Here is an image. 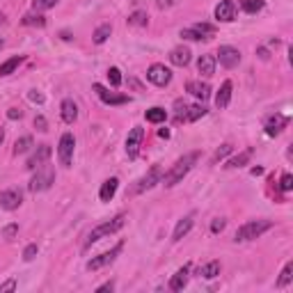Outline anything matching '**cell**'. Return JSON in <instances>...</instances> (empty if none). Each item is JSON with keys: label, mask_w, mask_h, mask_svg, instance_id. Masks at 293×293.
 Returning <instances> with one entry per match:
<instances>
[{"label": "cell", "mask_w": 293, "mask_h": 293, "mask_svg": "<svg viewBox=\"0 0 293 293\" xmlns=\"http://www.w3.org/2000/svg\"><path fill=\"white\" fill-rule=\"evenodd\" d=\"M197 161H199V151H190V154L181 156L179 161H176L172 168H170V172L161 179V183L165 185V188H174V185L183 179L185 174H188L192 168H195V165H197Z\"/></svg>", "instance_id": "1"}, {"label": "cell", "mask_w": 293, "mask_h": 293, "mask_svg": "<svg viewBox=\"0 0 293 293\" xmlns=\"http://www.w3.org/2000/svg\"><path fill=\"white\" fill-rule=\"evenodd\" d=\"M124 222H126V216H124V213H119V216H115L113 220H108V222H103V225H99V227H94L90 234H87L85 247L94 245V243H99V240L106 238V236H110V234L119 232V229L124 227Z\"/></svg>", "instance_id": "2"}, {"label": "cell", "mask_w": 293, "mask_h": 293, "mask_svg": "<svg viewBox=\"0 0 293 293\" xmlns=\"http://www.w3.org/2000/svg\"><path fill=\"white\" fill-rule=\"evenodd\" d=\"M268 229H273V222H270V220H252V222H245L243 227L236 229V236H234V240H236V243L254 240V238H259L261 234L268 232Z\"/></svg>", "instance_id": "3"}, {"label": "cell", "mask_w": 293, "mask_h": 293, "mask_svg": "<svg viewBox=\"0 0 293 293\" xmlns=\"http://www.w3.org/2000/svg\"><path fill=\"white\" fill-rule=\"evenodd\" d=\"M55 183V172L53 168H48V165H42V168H37V174L30 179V188L32 192H42V190H48L51 185Z\"/></svg>", "instance_id": "4"}, {"label": "cell", "mask_w": 293, "mask_h": 293, "mask_svg": "<svg viewBox=\"0 0 293 293\" xmlns=\"http://www.w3.org/2000/svg\"><path fill=\"white\" fill-rule=\"evenodd\" d=\"M73 147H76V140H73L71 133H64L58 144V158H60L62 168H71V158H73Z\"/></svg>", "instance_id": "5"}, {"label": "cell", "mask_w": 293, "mask_h": 293, "mask_svg": "<svg viewBox=\"0 0 293 293\" xmlns=\"http://www.w3.org/2000/svg\"><path fill=\"white\" fill-rule=\"evenodd\" d=\"M121 250H124V243H117L113 250L103 252V254H99V257L92 259V261L87 263V270H101V268H106V266H110V263L121 254Z\"/></svg>", "instance_id": "6"}, {"label": "cell", "mask_w": 293, "mask_h": 293, "mask_svg": "<svg viewBox=\"0 0 293 293\" xmlns=\"http://www.w3.org/2000/svg\"><path fill=\"white\" fill-rule=\"evenodd\" d=\"M161 179H163V168L161 165H154V168L149 170V172L144 174L142 179L135 183V188H133V192L138 195V192H144V190H149V188H154L156 183H161Z\"/></svg>", "instance_id": "7"}, {"label": "cell", "mask_w": 293, "mask_h": 293, "mask_svg": "<svg viewBox=\"0 0 293 293\" xmlns=\"http://www.w3.org/2000/svg\"><path fill=\"white\" fill-rule=\"evenodd\" d=\"M147 78H149V83H154L156 87H165L172 80V71L165 64H151L149 71H147Z\"/></svg>", "instance_id": "8"}, {"label": "cell", "mask_w": 293, "mask_h": 293, "mask_svg": "<svg viewBox=\"0 0 293 293\" xmlns=\"http://www.w3.org/2000/svg\"><path fill=\"white\" fill-rule=\"evenodd\" d=\"M142 138H144V128L142 126H133L131 133H128V138H126V154H128V158H138Z\"/></svg>", "instance_id": "9"}, {"label": "cell", "mask_w": 293, "mask_h": 293, "mask_svg": "<svg viewBox=\"0 0 293 293\" xmlns=\"http://www.w3.org/2000/svg\"><path fill=\"white\" fill-rule=\"evenodd\" d=\"M218 60H220V64L225 66V69H234V66H238L240 64L238 48H234V46H220V51H218Z\"/></svg>", "instance_id": "10"}, {"label": "cell", "mask_w": 293, "mask_h": 293, "mask_svg": "<svg viewBox=\"0 0 293 293\" xmlns=\"http://www.w3.org/2000/svg\"><path fill=\"white\" fill-rule=\"evenodd\" d=\"M21 204H23V195H21L18 190H14V188H9V190H2V192H0V209H5V211H16Z\"/></svg>", "instance_id": "11"}, {"label": "cell", "mask_w": 293, "mask_h": 293, "mask_svg": "<svg viewBox=\"0 0 293 293\" xmlns=\"http://www.w3.org/2000/svg\"><path fill=\"white\" fill-rule=\"evenodd\" d=\"M94 92L99 94V99H101L103 103H108V106H124V103H128V96L126 94H115V92L106 90V87L99 83L94 85Z\"/></svg>", "instance_id": "12"}, {"label": "cell", "mask_w": 293, "mask_h": 293, "mask_svg": "<svg viewBox=\"0 0 293 293\" xmlns=\"http://www.w3.org/2000/svg\"><path fill=\"white\" fill-rule=\"evenodd\" d=\"M51 154H53V151H51V147H48V144H39L35 154H32L30 158H28V165H25V168H28V170L42 168V165H46V163H48Z\"/></svg>", "instance_id": "13"}, {"label": "cell", "mask_w": 293, "mask_h": 293, "mask_svg": "<svg viewBox=\"0 0 293 293\" xmlns=\"http://www.w3.org/2000/svg\"><path fill=\"white\" fill-rule=\"evenodd\" d=\"M216 18L222 21V23H232L234 18H236V2H234V0H222V2H218Z\"/></svg>", "instance_id": "14"}, {"label": "cell", "mask_w": 293, "mask_h": 293, "mask_svg": "<svg viewBox=\"0 0 293 293\" xmlns=\"http://www.w3.org/2000/svg\"><path fill=\"white\" fill-rule=\"evenodd\" d=\"M287 124H289V117H284V115L270 117V119L266 121V135H268V138H275V135H280V133L284 131Z\"/></svg>", "instance_id": "15"}, {"label": "cell", "mask_w": 293, "mask_h": 293, "mask_svg": "<svg viewBox=\"0 0 293 293\" xmlns=\"http://www.w3.org/2000/svg\"><path fill=\"white\" fill-rule=\"evenodd\" d=\"M188 275H190V266L185 263L183 268H179L172 275V280H170V289H172V291H181V289H185V284H188Z\"/></svg>", "instance_id": "16"}, {"label": "cell", "mask_w": 293, "mask_h": 293, "mask_svg": "<svg viewBox=\"0 0 293 293\" xmlns=\"http://www.w3.org/2000/svg\"><path fill=\"white\" fill-rule=\"evenodd\" d=\"M185 90L190 92L195 99H199V101H206L211 96V87L206 83H199V80H190V83L185 85Z\"/></svg>", "instance_id": "17"}, {"label": "cell", "mask_w": 293, "mask_h": 293, "mask_svg": "<svg viewBox=\"0 0 293 293\" xmlns=\"http://www.w3.org/2000/svg\"><path fill=\"white\" fill-rule=\"evenodd\" d=\"M197 71L206 78L213 76L216 73V55H202L197 60Z\"/></svg>", "instance_id": "18"}, {"label": "cell", "mask_w": 293, "mask_h": 293, "mask_svg": "<svg viewBox=\"0 0 293 293\" xmlns=\"http://www.w3.org/2000/svg\"><path fill=\"white\" fill-rule=\"evenodd\" d=\"M192 222H195V216H185V218H181L179 222H176V227H174V234H172V240H181L185 236V234L192 229Z\"/></svg>", "instance_id": "19"}, {"label": "cell", "mask_w": 293, "mask_h": 293, "mask_svg": "<svg viewBox=\"0 0 293 293\" xmlns=\"http://www.w3.org/2000/svg\"><path fill=\"white\" fill-rule=\"evenodd\" d=\"M170 62H172L174 66H185V64H190V51H188L185 46L174 48L172 53H170Z\"/></svg>", "instance_id": "20"}, {"label": "cell", "mask_w": 293, "mask_h": 293, "mask_svg": "<svg viewBox=\"0 0 293 293\" xmlns=\"http://www.w3.org/2000/svg\"><path fill=\"white\" fill-rule=\"evenodd\" d=\"M229 101H232V83L229 80H225L220 87V92L216 94V106L218 110H225L229 106Z\"/></svg>", "instance_id": "21"}, {"label": "cell", "mask_w": 293, "mask_h": 293, "mask_svg": "<svg viewBox=\"0 0 293 293\" xmlns=\"http://www.w3.org/2000/svg\"><path fill=\"white\" fill-rule=\"evenodd\" d=\"M60 110H62V119H64L66 124H73V121L78 119V106L71 101V99H64Z\"/></svg>", "instance_id": "22"}, {"label": "cell", "mask_w": 293, "mask_h": 293, "mask_svg": "<svg viewBox=\"0 0 293 293\" xmlns=\"http://www.w3.org/2000/svg\"><path fill=\"white\" fill-rule=\"evenodd\" d=\"M117 185H119V181L115 179H108V181H103L101 185V190H99V197H101V202H110V199L115 197V192H117Z\"/></svg>", "instance_id": "23"}, {"label": "cell", "mask_w": 293, "mask_h": 293, "mask_svg": "<svg viewBox=\"0 0 293 293\" xmlns=\"http://www.w3.org/2000/svg\"><path fill=\"white\" fill-rule=\"evenodd\" d=\"M218 275H220V261H209L199 268V277H204V280H213Z\"/></svg>", "instance_id": "24"}, {"label": "cell", "mask_w": 293, "mask_h": 293, "mask_svg": "<svg viewBox=\"0 0 293 293\" xmlns=\"http://www.w3.org/2000/svg\"><path fill=\"white\" fill-rule=\"evenodd\" d=\"M110 35H113V25L103 23V25H99V28L94 30V37H92V39H94V44H106Z\"/></svg>", "instance_id": "25"}, {"label": "cell", "mask_w": 293, "mask_h": 293, "mask_svg": "<svg viewBox=\"0 0 293 293\" xmlns=\"http://www.w3.org/2000/svg\"><path fill=\"white\" fill-rule=\"evenodd\" d=\"M263 0H238V7L243 9V12H247V14H257V12H261L263 9Z\"/></svg>", "instance_id": "26"}, {"label": "cell", "mask_w": 293, "mask_h": 293, "mask_svg": "<svg viewBox=\"0 0 293 293\" xmlns=\"http://www.w3.org/2000/svg\"><path fill=\"white\" fill-rule=\"evenodd\" d=\"M250 158H252V149H245L243 154H238L236 158H232V161L225 165V168H229V170H236V168H243L245 163H250Z\"/></svg>", "instance_id": "27"}, {"label": "cell", "mask_w": 293, "mask_h": 293, "mask_svg": "<svg viewBox=\"0 0 293 293\" xmlns=\"http://www.w3.org/2000/svg\"><path fill=\"white\" fill-rule=\"evenodd\" d=\"M21 62H23L21 55H14V58H9L7 62H2V64H0V76H9V73H12L14 69L21 64Z\"/></svg>", "instance_id": "28"}, {"label": "cell", "mask_w": 293, "mask_h": 293, "mask_svg": "<svg viewBox=\"0 0 293 293\" xmlns=\"http://www.w3.org/2000/svg\"><path fill=\"white\" fill-rule=\"evenodd\" d=\"M144 117H147V121H151V124H161V121H165L168 113H165L163 108H149L147 113H144Z\"/></svg>", "instance_id": "29"}, {"label": "cell", "mask_w": 293, "mask_h": 293, "mask_svg": "<svg viewBox=\"0 0 293 293\" xmlns=\"http://www.w3.org/2000/svg\"><path fill=\"white\" fill-rule=\"evenodd\" d=\"M126 21H128V25H135V28H144V25L149 23V16H147V12H133L131 16L126 18Z\"/></svg>", "instance_id": "30"}, {"label": "cell", "mask_w": 293, "mask_h": 293, "mask_svg": "<svg viewBox=\"0 0 293 293\" xmlns=\"http://www.w3.org/2000/svg\"><path fill=\"white\" fill-rule=\"evenodd\" d=\"M204 115H206V108H204L202 103H197V106H188V110H185V119L197 121L199 117H204Z\"/></svg>", "instance_id": "31"}, {"label": "cell", "mask_w": 293, "mask_h": 293, "mask_svg": "<svg viewBox=\"0 0 293 293\" xmlns=\"http://www.w3.org/2000/svg\"><path fill=\"white\" fill-rule=\"evenodd\" d=\"M21 23H23V25H37V28H44V25H46V16H42V14H25V16L21 18Z\"/></svg>", "instance_id": "32"}, {"label": "cell", "mask_w": 293, "mask_h": 293, "mask_svg": "<svg viewBox=\"0 0 293 293\" xmlns=\"http://www.w3.org/2000/svg\"><path fill=\"white\" fill-rule=\"evenodd\" d=\"M291 280H293V261H289L287 266H284V270H282V275H280V280H277V287H287V284H291Z\"/></svg>", "instance_id": "33"}, {"label": "cell", "mask_w": 293, "mask_h": 293, "mask_svg": "<svg viewBox=\"0 0 293 293\" xmlns=\"http://www.w3.org/2000/svg\"><path fill=\"white\" fill-rule=\"evenodd\" d=\"M32 149V138L30 135H23L21 140H16L14 142V154H25V151Z\"/></svg>", "instance_id": "34"}, {"label": "cell", "mask_w": 293, "mask_h": 293, "mask_svg": "<svg viewBox=\"0 0 293 293\" xmlns=\"http://www.w3.org/2000/svg\"><path fill=\"white\" fill-rule=\"evenodd\" d=\"M232 149H234L232 144H222L220 149H218L216 154H213V158H211V163H213V165H216V163H220L222 158H227V156L232 154Z\"/></svg>", "instance_id": "35"}, {"label": "cell", "mask_w": 293, "mask_h": 293, "mask_svg": "<svg viewBox=\"0 0 293 293\" xmlns=\"http://www.w3.org/2000/svg\"><path fill=\"white\" fill-rule=\"evenodd\" d=\"M60 2V0H32V7H35L37 12H44V9H51Z\"/></svg>", "instance_id": "36"}, {"label": "cell", "mask_w": 293, "mask_h": 293, "mask_svg": "<svg viewBox=\"0 0 293 293\" xmlns=\"http://www.w3.org/2000/svg\"><path fill=\"white\" fill-rule=\"evenodd\" d=\"M108 80H110L113 87H119V85H121V71L117 69V66H110V69H108Z\"/></svg>", "instance_id": "37"}, {"label": "cell", "mask_w": 293, "mask_h": 293, "mask_svg": "<svg viewBox=\"0 0 293 293\" xmlns=\"http://www.w3.org/2000/svg\"><path fill=\"white\" fill-rule=\"evenodd\" d=\"M174 110H176V119L181 121V117H185V110H188V103L183 99H176L174 101Z\"/></svg>", "instance_id": "38"}, {"label": "cell", "mask_w": 293, "mask_h": 293, "mask_svg": "<svg viewBox=\"0 0 293 293\" xmlns=\"http://www.w3.org/2000/svg\"><path fill=\"white\" fill-rule=\"evenodd\" d=\"M37 252H39V247H37L35 243H32V245H28L23 250V261H32V259L37 257Z\"/></svg>", "instance_id": "39"}, {"label": "cell", "mask_w": 293, "mask_h": 293, "mask_svg": "<svg viewBox=\"0 0 293 293\" xmlns=\"http://www.w3.org/2000/svg\"><path fill=\"white\" fill-rule=\"evenodd\" d=\"M225 227H227V220H225V218H216V220L211 222V232L213 234H220Z\"/></svg>", "instance_id": "40"}, {"label": "cell", "mask_w": 293, "mask_h": 293, "mask_svg": "<svg viewBox=\"0 0 293 293\" xmlns=\"http://www.w3.org/2000/svg\"><path fill=\"white\" fill-rule=\"evenodd\" d=\"M280 188H282L284 192H289V190H291V188H293V176H291V174H284V176H282Z\"/></svg>", "instance_id": "41"}, {"label": "cell", "mask_w": 293, "mask_h": 293, "mask_svg": "<svg viewBox=\"0 0 293 293\" xmlns=\"http://www.w3.org/2000/svg\"><path fill=\"white\" fill-rule=\"evenodd\" d=\"M16 232H18V225H7V227H5V232H2V236H5L7 240H14Z\"/></svg>", "instance_id": "42"}, {"label": "cell", "mask_w": 293, "mask_h": 293, "mask_svg": "<svg viewBox=\"0 0 293 293\" xmlns=\"http://www.w3.org/2000/svg\"><path fill=\"white\" fill-rule=\"evenodd\" d=\"M35 126H37V131H42V133L48 131V124H46V119H44L42 115H39V117H35Z\"/></svg>", "instance_id": "43"}, {"label": "cell", "mask_w": 293, "mask_h": 293, "mask_svg": "<svg viewBox=\"0 0 293 293\" xmlns=\"http://www.w3.org/2000/svg\"><path fill=\"white\" fill-rule=\"evenodd\" d=\"M28 99H30L32 103H44V94H42V92H37V90L28 92Z\"/></svg>", "instance_id": "44"}, {"label": "cell", "mask_w": 293, "mask_h": 293, "mask_svg": "<svg viewBox=\"0 0 293 293\" xmlns=\"http://www.w3.org/2000/svg\"><path fill=\"white\" fill-rule=\"evenodd\" d=\"M16 289V280H7L5 284H0V293H5V291H14Z\"/></svg>", "instance_id": "45"}, {"label": "cell", "mask_w": 293, "mask_h": 293, "mask_svg": "<svg viewBox=\"0 0 293 293\" xmlns=\"http://www.w3.org/2000/svg\"><path fill=\"white\" fill-rule=\"evenodd\" d=\"M7 117H9V119H21V117H23V110H18V108H9Z\"/></svg>", "instance_id": "46"}, {"label": "cell", "mask_w": 293, "mask_h": 293, "mask_svg": "<svg viewBox=\"0 0 293 293\" xmlns=\"http://www.w3.org/2000/svg\"><path fill=\"white\" fill-rule=\"evenodd\" d=\"M156 5L161 7V9H168V7H174V5H176V0H156Z\"/></svg>", "instance_id": "47"}, {"label": "cell", "mask_w": 293, "mask_h": 293, "mask_svg": "<svg viewBox=\"0 0 293 293\" xmlns=\"http://www.w3.org/2000/svg\"><path fill=\"white\" fill-rule=\"evenodd\" d=\"M113 289H115V284H113V282H106V284H101V287L96 289V291L101 293V291H113Z\"/></svg>", "instance_id": "48"}, {"label": "cell", "mask_w": 293, "mask_h": 293, "mask_svg": "<svg viewBox=\"0 0 293 293\" xmlns=\"http://www.w3.org/2000/svg\"><path fill=\"white\" fill-rule=\"evenodd\" d=\"M257 53H259V58H261V60H268V58H270V55H268V51H266V48H259Z\"/></svg>", "instance_id": "49"}, {"label": "cell", "mask_w": 293, "mask_h": 293, "mask_svg": "<svg viewBox=\"0 0 293 293\" xmlns=\"http://www.w3.org/2000/svg\"><path fill=\"white\" fill-rule=\"evenodd\" d=\"M158 135H161V138H170V131H168V128H161V131H158Z\"/></svg>", "instance_id": "50"}, {"label": "cell", "mask_w": 293, "mask_h": 293, "mask_svg": "<svg viewBox=\"0 0 293 293\" xmlns=\"http://www.w3.org/2000/svg\"><path fill=\"white\" fill-rule=\"evenodd\" d=\"M252 174L257 176V174H263V168H252Z\"/></svg>", "instance_id": "51"}, {"label": "cell", "mask_w": 293, "mask_h": 293, "mask_svg": "<svg viewBox=\"0 0 293 293\" xmlns=\"http://www.w3.org/2000/svg\"><path fill=\"white\" fill-rule=\"evenodd\" d=\"M2 140H5V131L0 128V144H2Z\"/></svg>", "instance_id": "52"}, {"label": "cell", "mask_w": 293, "mask_h": 293, "mask_svg": "<svg viewBox=\"0 0 293 293\" xmlns=\"http://www.w3.org/2000/svg\"><path fill=\"white\" fill-rule=\"evenodd\" d=\"M0 23H5V16H2V14H0Z\"/></svg>", "instance_id": "53"}, {"label": "cell", "mask_w": 293, "mask_h": 293, "mask_svg": "<svg viewBox=\"0 0 293 293\" xmlns=\"http://www.w3.org/2000/svg\"><path fill=\"white\" fill-rule=\"evenodd\" d=\"M2 46H5V42H2V39H0V48H2Z\"/></svg>", "instance_id": "54"}]
</instances>
